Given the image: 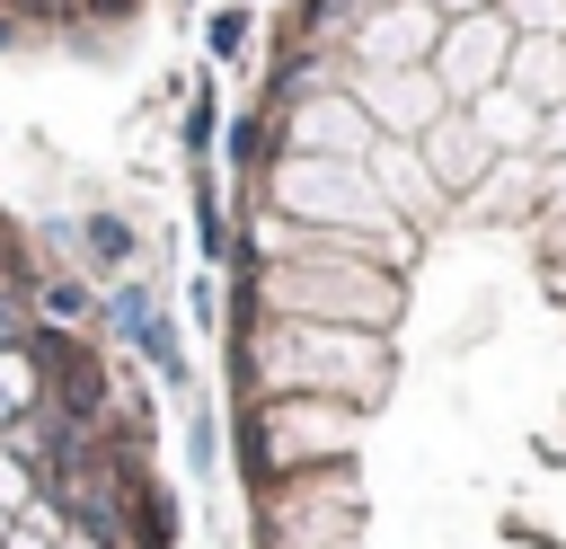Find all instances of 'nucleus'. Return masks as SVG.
<instances>
[{"label":"nucleus","mask_w":566,"mask_h":549,"mask_svg":"<svg viewBox=\"0 0 566 549\" xmlns=\"http://www.w3.org/2000/svg\"><path fill=\"white\" fill-rule=\"evenodd\" d=\"M0 549H186L159 398L97 283L0 195Z\"/></svg>","instance_id":"nucleus-2"},{"label":"nucleus","mask_w":566,"mask_h":549,"mask_svg":"<svg viewBox=\"0 0 566 549\" xmlns=\"http://www.w3.org/2000/svg\"><path fill=\"white\" fill-rule=\"evenodd\" d=\"M150 0H0V44L18 53H97L133 35Z\"/></svg>","instance_id":"nucleus-3"},{"label":"nucleus","mask_w":566,"mask_h":549,"mask_svg":"<svg viewBox=\"0 0 566 549\" xmlns=\"http://www.w3.org/2000/svg\"><path fill=\"white\" fill-rule=\"evenodd\" d=\"M239 549H566V0H283L230 159Z\"/></svg>","instance_id":"nucleus-1"}]
</instances>
